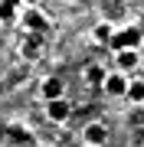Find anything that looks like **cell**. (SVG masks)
I'll list each match as a JSON object with an SVG mask.
<instances>
[{
    "instance_id": "obj_1",
    "label": "cell",
    "mask_w": 144,
    "mask_h": 147,
    "mask_svg": "<svg viewBox=\"0 0 144 147\" xmlns=\"http://www.w3.org/2000/svg\"><path fill=\"white\" fill-rule=\"evenodd\" d=\"M141 39H144L141 26H121L112 39V49L115 53H121V49H141Z\"/></svg>"
},
{
    "instance_id": "obj_2",
    "label": "cell",
    "mask_w": 144,
    "mask_h": 147,
    "mask_svg": "<svg viewBox=\"0 0 144 147\" xmlns=\"http://www.w3.org/2000/svg\"><path fill=\"white\" fill-rule=\"evenodd\" d=\"M128 88H131V79L124 72H118V69H112L105 85H101V92H105L108 98H128Z\"/></svg>"
},
{
    "instance_id": "obj_3",
    "label": "cell",
    "mask_w": 144,
    "mask_h": 147,
    "mask_svg": "<svg viewBox=\"0 0 144 147\" xmlns=\"http://www.w3.org/2000/svg\"><path fill=\"white\" fill-rule=\"evenodd\" d=\"M20 26L26 30V36H36V33H43L49 26V20H46V13L39 10V7H30V10L20 13Z\"/></svg>"
},
{
    "instance_id": "obj_4",
    "label": "cell",
    "mask_w": 144,
    "mask_h": 147,
    "mask_svg": "<svg viewBox=\"0 0 144 147\" xmlns=\"http://www.w3.org/2000/svg\"><path fill=\"white\" fill-rule=\"evenodd\" d=\"M112 131H108L105 121H89L85 127H82V144H92V147H105Z\"/></svg>"
},
{
    "instance_id": "obj_5",
    "label": "cell",
    "mask_w": 144,
    "mask_h": 147,
    "mask_svg": "<svg viewBox=\"0 0 144 147\" xmlns=\"http://www.w3.org/2000/svg\"><path fill=\"white\" fill-rule=\"evenodd\" d=\"M39 98L46 101H59V98H66V82L59 79V75H46L43 82H39Z\"/></svg>"
},
{
    "instance_id": "obj_6",
    "label": "cell",
    "mask_w": 144,
    "mask_h": 147,
    "mask_svg": "<svg viewBox=\"0 0 144 147\" xmlns=\"http://www.w3.org/2000/svg\"><path fill=\"white\" fill-rule=\"evenodd\" d=\"M72 115V101L69 98H59V101H49L46 105V121L49 124H66Z\"/></svg>"
},
{
    "instance_id": "obj_7",
    "label": "cell",
    "mask_w": 144,
    "mask_h": 147,
    "mask_svg": "<svg viewBox=\"0 0 144 147\" xmlns=\"http://www.w3.org/2000/svg\"><path fill=\"white\" fill-rule=\"evenodd\" d=\"M141 56H144L141 49H121V53H115V69L128 75L131 69H141Z\"/></svg>"
},
{
    "instance_id": "obj_8",
    "label": "cell",
    "mask_w": 144,
    "mask_h": 147,
    "mask_svg": "<svg viewBox=\"0 0 144 147\" xmlns=\"http://www.w3.org/2000/svg\"><path fill=\"white\" fill-rule=\"evenodd\" d=\"M115 26L108 20H101V23H95V26H92V42H95V46H112V39H115Z\"/></svg>"
},
{
    "instance_id": "obj_9",
    "label": "cell",
    "mask_w": 144,
    "mask_h": 147,
    "mask_svg": "<svg viewBox=\"0 0 144 147\" xmlns=\"http://www.w3.org/2000/svg\"><path fill=\"white\" fill-rule=\"evenodd\" d=\"M82 79H85L89 85H98V88H101L105 79H108V69L101 65V62H89L85 69H82Z\"/></svg>"
},
{
    "instance_id": "obj_10",
    "label": "cell",
    "mask_w": 144,
    "mask_h": 147,
    "mask_svg": "<svg viewBox=\"0 0 144 147\" xmlns=\"http://www.w3.org/2000/svg\"><path fill=\"white\" fill-rule=\"evenodd\" d=\"M20 0H3L0 3V23H16L20 20V13H23V7H16Z\"/></svg>"
},
{
    "instance_id": "obj_11",
    "label": "cell",
    "mask_w": 144,
    "mask_h": 147,
    "mask_svg": "<svg viewBox=\"0 0 144 147\" xmlns=\"http://www.w3.org/2000/svg\"><path fill=\"white\" fill-rule=\"evenodd\" d=\"M20 56L33 62V59L39 56V39H36V36H23V42H20Z\"/></svg>"
},
{
    "instance_id": "obj_12",
    "label": "cell",
    "mask_w": 144,
    "mask_h": 147,
    "mask_svg": "<svg viewBox=\"0 0 144 147\" xmlns=\"http://www.w3.org/2000/svg\"><path fill=\"white\" fill-rule=\"evenodd\" d=\"M128 101H131V105H138V108H144V82H141V79H131Z\"/></svg>"
},
{
    "instance_id": "obj_13",
    "label": "cell",
    "mask_w": 144,
    "mask_h": 147,
    "mask_svg": "<svg viewBox=\"0 0 144 147\" xmlns=\"http://www.w3.org/2000/svg\"><path fill=\"white\" fill-rule=\"evenodd\" d=\"M20 7H23V10H30V7H39V0H20Z\"/></svg>"
},
{
    "instance_id": "obj_14",
    "label": "cell",
    "mask_w": 144,
    "mask_h": 147,
    "mask_svg": "<svg viewBox=\"0 0 144 147\" xmlns=\"http://www.w3.org/2000/svg\"><path fill=\"white\" fill-rule=\"evenodd\" d=\"M141 69H144V56H141Z\"/></svg>"
},
{
    "instance_id": "obj_15",
    "label": "cell",
    "mask_w": 144,
    "mask_h": 147,
    "mask_svg": "<svg viewBox=\"0 0 144 147\" xmlns=\"http://www.w3.org/2000/svg\"><path fill=\"white\" fill-rule=\"evenodd\" d=\"M82 147H92V144H82Z\"/></svg>"
},
{
    "instance_id": "obj_16",
    "label": "cell",
    "mask_w": 144,
    "mask_h": 147,
    "mask_svg": "<svg viewBox=\"0 0 144 147\" xmlns=\"http://www.w3.org/2000/svg\"><path fill=\"white\" fill-rule=\"evenodd\" d=\"M141 147H144V137H141Z\"/></svg>"
},
{
    "instance_id": "obj_17",
    "label": "cell",
    "mask_w": 144,
    "mask_h": 147,
    "mask_svg": "<svg viewBox=\"0 0 144 147\" xmlns=\"http://www.w3.org/2000/svg\"><path fill=\"white\" fill-rule=\"evenodd\" d=\"M0 3H3V0H0Z\"/></svg>"
}]
</instances>
